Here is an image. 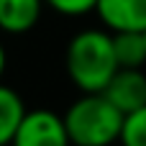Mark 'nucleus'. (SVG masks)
Returning a JSON list of instances; mask_svg holds the SVG:
<instances>
[{
  "mask_svg": "<svg viewBox=\"0 0 146 146\" xmlns=\"http://www.w3.org/2000/svg\"><path fill=\"white\" fill-rule=\"evenodd\" d=\"M67 72L77 90L103 92L110 77L118 72L113 33L98 28L80 31L67 46Z\"/></svg>",
  "mask_w": 146,
  "mask_h": 146,
  "instance_id": "f257e3e1",
  "label": "nucleus"
},
{
  "mask_svg": "<svg viewBox=\"0 0 146 146\" xmlns=\"http://www.w3.org/2000/svg\"><path fill=\"white\" fill-rule=\"evenodd\" d=\"M126 115L103 95L82 92L64 113V126L72 146H110L121 141Z\"/></svg>",
  "mask_w": 146,
  "mask_h": 146,
  "instance_id": "f03ea898",
  "label": "nucleus"
},
{
  "mask_svg": "<svg viewBox=\"0 0 146 146\" xmlns=\"http://www.w3.org/2000/svg\"><path fill=\"white\" fill-rule=\"evenodd\" d=\"M10 146H72L64 118L51 110H26Z\"/></svg>",
  "mask_w": 146,
  "mask_h": 146,
  "instance_id": "7ed1b4c3",
  "label": "nucleus"
},
{
  "mask_svg": "<svg viewBox=\"0 0 146 146\" xmlns=\"http://www.w3.org/2000/svg\"><path fill=\"white\" fill-rule=\"evenodd\" d=\"M103 95L123 115H131L146 105V74L136 67H118V72L105 85Z\"/></svg>",
  "mask_w": 146,
  "mask_h": 146,
  "instance_id": "20e7f679",
  "label": "nucleus"
},
{
  "mask_svg": "<svg viewBox=\"0 0 146 146\" xmlns=\"http://www.w3.org/2000/svg\"><path fill=\"white\" fill-rule=\"evenodd\" d=\"M95 13L113 33L146 28V0H98Z\"/></svg>",
  "mask_w": 146,
  "mask_h": 146,
  "instance_id": "39448f33",
  "label": "nucleus"
},
{
  "mask_svg": "<svg viewBox=\"0 0 146 146\" xmlns=\"http://www.w3.org/2000/svg\"><path fill=\"white\" fill-rule=\"evenodd\" d=\"M44 10V0H0V31L26 33L31 31Z\"/></svg>",
  "mask_w": 146,
  "mask_h": 146,
  "instance_id": "423d86ee",
  "label": "nucleus"
},
{
  "mask_svg": "<svg viewBox=\"0 0 146 146\" xmlns=\"http://www.w3.org/2000/svg\"><path fill=\"white\" fill-rule=\"evenodd\" d=\"M26 115V105L21 95L5 85H0V146H8L15 136L18 123Z\"/></svg>",
  "mask_w": 146,
  "mask_h": 146,
  "instance_id": "0eeeda50",
  "label": "nucleus"
},
{
  "mask_svg": "<svg viewBox=\"0 0 146 146\" xmlns=\"http://www.w3.org/2000/svg\"><path fill=\"white\" fill-rule=\"evenodd\" d=\"M144 31L113 33V46H115L118 67H136V69H141V64L146 62V33Z\"/></svg>",
  "mask_w": 146,
  "mask_h": 146,
  "instance_id": "6e6552de",
  "label": "nucleus"
},
{
  "mask_svg": "<svg viewBox=\"0 0 146 146\" xmlns=\"http://www.w3.org/2000/svg\"><path fill=\"white\" fill-rule=\"evenodd\" d=\"M121 146H146V105L126 115L121 131Z\"/></svg>",
  "mask_w": 146,
  "mask_h": 146,
  "instance_id": "1a4fd4ad",
  "label": "nucleus"
},
{
  "mask_svg": "<svg viewBox=\"0 0 146 146\" xmlns=\"http://www.w3.org/2000/svg\"><path fill=\"white\" fill-rule=\"evenodd\" d=\"M44 5H49L51 10H56L62 15H85V13L95 10L98 0H44Z\"/></svg>",
  "mask_w": 146,
  "mask_h": 146,
  "instance_id": "9d476101",
  "label": "nucleus"
},
{
  "mask_svg": "<svg viewBox=\"0 0 146 146\" xmlns=\"http://www.w3.org/2000/svg\"><path fill=\"white\" fill-rule=\"evenodd\" d=\"M5 62H8V56H5V49L0 44V80H3V72H5Z\"/></svg>",
  "mask_w": 146,
  "mask_h": 146,
  "instance_id": "9b49d317",
  "label": "nucleus"
}]
</instances>
